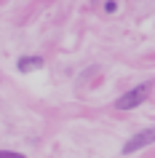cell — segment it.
I'll use <instances>...</instances> for the list:
<instances>
[{
  "instance_id": "1",
  "label": "cell",
  "mask_w": 155,
  "mask_h": 158,
  "mask_svg": "<svg viewBox=\"0 0 155 158\" xmlns=\"http://www.w3.org/2000/svg\"><path fill=\"white\" fill-rule=\"evenodd\" d=\"M150 91H153V83H139V86H134V89H128L126 94H120V97L115 99V110H134V107H139L142 102H147Z\"/></svg>"
},
{
  "instance_id": "2",
  "label": "cell",
  "mask_w": 155,
  "mask_h": 158,
  "mask_svg": "<svg viewBox=\"0 0 155 158\" xmlns=\"http://www.w3.org/2000/svg\"><path fill=\"white\" fill-rule=\"evenodd\" d=\"M155 142V126L153 129H142L139 134H134L126 145H123V156H131V153H137V150H142V148H147V145H153Z\"/></svg>"
},
{
  "instance_id": "3",
  "label": "cell",
  "mask_w": 155,
  "mask_h": 158,
  "mask_svg": "<svg viewBox=\"0 0 155 158\" xmlns=\"http://www.w3.org/2000/svg\"><path fill=\"white\" fill-rule=\"evenodd\" d=\"M16 67H19V73H32V70H40L43 67V59L40 56H22L16 62Z\"/></svg>"
},
{
  "instance_id": "4",
  "label": "cell",
  "mask_w": 155,
  "mask_h": 158,
  "mask_svg": "<svg viewBox=\"0 0 155 158\" xmlns=\"http://www.w3.org/2000/svg\"><path fill=\"white\" fill-rule=\"evenodd\" d=\"M0 158H27V156H22L16 150H0Z\"/></svg>"
},
{
  "instance_id": "5",
  "label": "cell",
  "mask_w": 155,
  "mask_h": 158,
  "mask_svg": "<svg viewBox=\"0 0 155 158\" xmlns=\"http://www.w3.org/2000/svg\"><path fill=\"white\" fill-rule=\"evenodd\" d=\"M104 11H107V14H115V11H118V3H115V0H107V3H104Z\"/></svg>"
}]
</instances>
